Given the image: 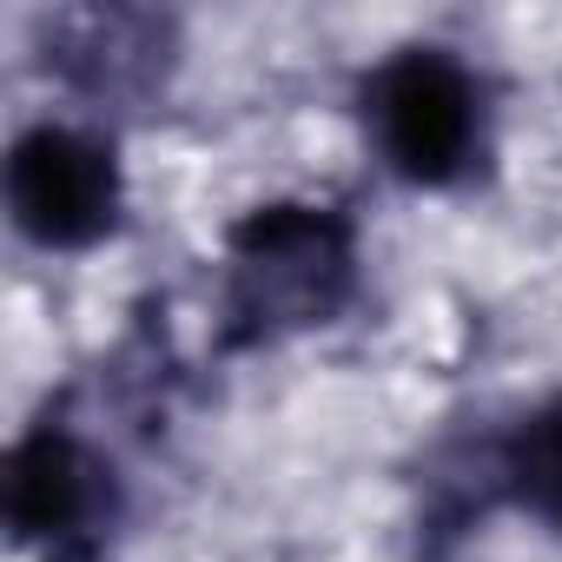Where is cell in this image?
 Wrapping results in <instances>:
<instances>
[{
  "label": "cell",
  "mask_w": 562,
  "mask_h": 562,
  "mask_svg": "<svg viewBox=\"0 0 562 562\" xmlns=\"http://www.w3.org/2000/svg\"><path fill=\"white\" fill-rule=\"evenodd\" d=\"M364 292V232L331 199H258L218 232V325L232 351L331 331Z\"/></svg>",
  "instance_id": "obj_1"
},
{
  "label": "cell",
  "mask_w": 562,
  "mask_h": 562,
  "mask_svg": "<svg viewBox=\"0 0 562 562\" xmlns=\"http://www.w3.org/2000/svg\"><path fill=\"white\" fill-rule=\"evenodd\" d=\"M351 120L371 166L424 199L470 192L496 166V87L476 54L437 34L371 54L351 80Z\"/></svg>",
  "instance_id": "obj_2"
},
{
  "label": "cell",
  "mask_w": 562,
  "mask_h": 562,
  "mask_svg": "<svg viewBox=\"0 0 562 562\" xmlns=\"http://www.w3.org/2000/svg\"><path fill=\"white\" fill-rule=\"evenodd\" d=\"M0 212L41 258L106 251L133 212V172L113 120H93L80 106L21 120L0 153Z\"/></svg>",
  "instance_id": "obj_3"
},
{
  "label": "cell",
  "mask_w": 562,
  "mask_h": 562,
  "mask_svg": "<svg viewBox=\"0 0 562 562\" xmlns=\"http://www.w3.org/2000/svg\"><path fill=\"white\" fill-rule=\"evenodd\" d=\"M0 516L27 562H113L133 522V483L87 424L47 411L8 443Z\"/></svg>",
  "instance_id": "obj_4"
},
{
  "label": "cell",
  "mask_w": 562,
  "mask_h": 562,
  "mask_svg": "<svg viewBox=\"0 0 562 562\" xmlns=\"http://www.w3.org/2000/svg\"><path fill=\"white\" fill-rule=\"evenodd\" d=\"M172 60H179L172 21L133 14V8L60 14L54 21V47H47V67L87 100L80 113H93V120H106V106H120L133 93H153Z\"/></svg>",
  "instance_id": "obj_5"
},
{
  "label": "cell",
  "mask_w": 562,
  "mask_h": 562,
  "mask_svg": "<svg viewBox=\"0 0 562 562\" xmlns=\"http://www.w3.org/2000/svg\"><path fill=\"white\" fill-rule=\"evenodd\" d=\"M476 490L483 503L522 516L549 542H562V384L516 404L476 443Z\"/></svg>",
  "instance_id": "obj_6"
}]
</instances>
